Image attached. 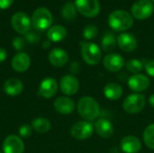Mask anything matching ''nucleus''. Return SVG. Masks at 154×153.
I'll return each instance as SVG.
<instances>
[{
  "mask_svg": "<svg viewBox=\"0 0 154 153\" xmlns=\"http://www.w3.org/2000/svg\"><path fill=\"white\" fill-rule=\"evenodd\" d=\"M151 1H152V3H154V0H151Z\"/></svg>",
  "mask_w": 154,
  "mask_h": 153,
  "instance_id": "38",
  "label": "nucleus"
},
{
  "mask_svg": "<svg viewBox=\"0 0 154 153\" xmlns=\"http://www.w3.org/2000/svg\"><path fill=\"white\" fill-rule=\"evenodd\" d=\"M32 25L38 31H44L50 29L53 18L51 11L46 7L37 8L32 15Z\"/></svg>",
  "mask_w": 154,
  "mask_h": 153,
  "instance_id": "4",
  "label": "nucleus"
},
{
  "mask_svg": "<svg viewBox=\"0 0 154 153\" xmlns=\"http://www.w3.org/2000/svg\"><path fill=\"white\" fill-rule=\"evenodd\" d=\"M24 40L29 43H37L40 41V34L37 32H28L24 35Z\"/></svg>",
  "mask_w": 154,
  "mask_h": 153,
  "instance_id": "30",
  "label": "nucleus"
},
{
  "mask_svg": "<svg viewBox=\"0 0 154 153\" xmlns=\"http://www.w3.org/2000/svg\"><path fill=\"white\" fill-rule=\"evenodd\" d=\"M143 140L148 148L154 150V124L148 125L143 133Z\"/></svg>",
  "mask_w": 154,
  "mask_h": 153,
  "instance_id": "28",
  "label": "nucleus"
},
{
  "mask_svg": "<svg viewBox=\"0 0 154 153\" xmlns=\"http://www.w3.org/2000/svg\"><path fill=\"white\" fill-rule=\"evenodd\" d=\"M80 48L82 59L87 64L94 66L100 62L102 59V51L96 43L82 41L80 42Z\"/></svg>",
  "mask_w": 154,
  "mask_h": 153,
  "instance_id": "3",
  "label": "nucleus"
},
{
  "mask_svg": "<svg viewBox=\"0 0 154 153\" xmlns=\"http://www.w3.org/2000/svg\"><path fill=\"white\" fill-rule=\"evenodd\" d=\"M24 143L20 136L11 134L8 135L3 142L4 153H23Z\"/></svg>",
  "mask_w": 154,
  "mask_h": 153,
  "instance_id": "10",
  "label": "nucleus"
},
{
  "mask_svg": "<svg viewBox=\"0 0 154 153\" xmlns=\"http://www.w3.org/2000/svg\"><path fill=\"white\" fill-rule=\"evenodd\" d=\"M146 99L145 96L142 94L134 93L129 95L123 103L124 110L128 114H138L145 106Z\"/></svg>",
  "mask_w": 154,
  "mask_h": 153,
  "instance_id": "5",
  "label": "nucleus"
},
{
  "mask_svg": "<svg viewBox=\"0 0 154 153\" xmlns=\"http://www.w3.org/2000/svg\"><path fill=\"white\" fill-rule=\"evenodd\" d=\"M116 44H117V40L112 32H107L103 35L101 40V47L104 51L106 52L112 51L113 50H115Z\"/></svg>",
  "mask_w": 154,
  "mask_h": 153,
  "instance_id": "25",
  "label": "nucleus"
},
{
  "mask_svg": "<svg viewBox=\"0 0 154 153\" xmlns=\"http://www.w3.org/2000/svg\"><path fill=\"white\" fill-rule=\"evenodd\" d=\"M32 125H29V124H23L22 125L20 128H19V135L20 137L22 138H28L31 136L32 134Z\"/></svg>",
  "mask_w": 154,
  "mask_h": 153,
  "instance_id": "31",
  "label": "nucleus"
},
{
  "mask_svg": "<svg viewBox=\"0 0 154 153\" xmlns=\"http://www.w3.org/2000/svg\"><path fill=\"white\" fill-rule=\"evenodd\" d=\"M144 69L147 72V74L151 77H154V60L148 61L145 66Z\"/></svg>",
  "mask_w": 154,
  "mask_h": 153,
  "instance_id": "33",
  "label": "nucleus"
},
{
  "mask_svg": "<svg viewBox=\"0 0 154 153\" xmlns=\"http://www.w3.org/2000/svg\"><path fill=\"white\" fill-rule=\"evenodd\" d=\"M77 109L79 115L88 122L96 120L100 115V106L96 99L90 96H84L78 102Z\"/></svg>",
  "mask_w": 154,
  "mask_h": 153,
  "instance_id": "1",
  "label": "nucleus"
},
{
  "mask_svg": "<svg viewBox=\"0 0 154 153\" xmlns=\"http://www.w3.org/2000/svg\"><path fill=\"white\" fill-rule=\"evenodd\" d=\"M153 3L151 0H138L131 7L133 17L137 20H146L153 13Z\"/></svg>",
  "mask_w": 154,
  "mask_h": 153,
  "instance_id": "6",
  "label": "nucleus"
},
{
  "mask_svg": "<svg viewBox=\"0 0 154 153\" xmlns=\"http://www.w3.org/2000/svg\"><path fill=\"white\" fill-rule=\"evenodd\" d=\"M151 82L147 76L143 74H134L128 79V86L131 90L134 92H142L146 90Z\"/></svg>",
  "mask_w": 154,
  "mask_h": 153,
  "instance_id": "15",
  "label": "nucleus"
},
{
  "mask_svg": "<svg viewBox=\"0 0 154 153\" xmlns=\"http://www.w3.org/2000/svg\"><path fill=\"white\" fill-rule=\"evenodd\" d=\"M7 57V52L5 49L3 48H0V63L3 62Z\"/></svg>",
  "mask_w": 154,
  "mask_h": 153,
  "instance_id": "35",
  "label": "nucleus"
},
{
  "mask_svg": "<svg viewBox=\"0 0 154 153\" xmlns=\"http://www.w3.org/2000/svg\"><path fill=\"white\" fill-rule=\"evenodd\" d=\"M60 87L61 92L67 96L75 95L79 88V82L75 76L65 75L61 78L60 82Z\"/></svg>",
  "mask_w": 154,
  "mask_h": 153,
  "instance_id": "12",
  "label": "nucleus"
},
{
  "mask_svg": "<svg viewBox=\"0 0 154 153\" xmlns=\"http://www.w3.org/2000/svg\"><path fill=\"white\" fill-rule=\"evenodd\" d=\"M75 5L82 15L86 17H96L100 12V3L98 0H75Z\"/></svg>",
  "mask_w": 154,
  "mask_h": 153,
  "instance_id": "8",
  "label": "nucleus"
},
{
  "mask_svg": "<svg viewBox=\"0 0 154 153\" xmlns=\"http://www.w3.org/2000/svg\"><path fill=\"white\" fill-rule=\"evenodd\" d=\"M149 103H150V105L154 107V94H152L150 97H149Z\"/></svg>",
  "mask_w": 154,
  "mask_h": 153,
  "instance_id": "36",
  "label": "nucleus"
},
{
  "mask_svg": "<svg viewBox=\"0 0 154 153\" xmlns=\"http://www.w3.org/2000/svg\"><path fill=\"white\" fill-rule=\"evenodd\" d=\"M51 45V42H50V41H44L43 42V44H42V46H43V48H48L49 46Z\"/></svg>",
  "mask_w": 154,
  "mask_h": 153,
  "instance_id": "37",
  "label": "nucleus"
},
{
  "mask_svg": "<svg viewBox=\"0 0 154 153\" xmlns=\"http://www.w3.org/2000/svg\"><path fill=\"white\" fill-rule=\"evenodd\" d=\"M11 24L16 32L25 35L28 32H30L32 20L27 14L23 12H17L12 15Z\"/></svg>",
  "mask_w": 154,
  "mask_h": 153,
  "instance_id": "7",
  "label": "nucleus"
},
{
  "mask_svg": "<svg viewBox=\"0 0 154 153\" xmlns=\"http://www.w3.org/2000/svg\"><path fill=\"white\" fill-rule=\"evenodd\" d=\"M67 36V30L62 25H54L50 27L47 32V37L50 41L58 42L65 39Z\"/></svg>",
  "mask_w": 154,
  "mask_h": 153,
  "instance_id": "23",
  "label": "nucleus"
},
{
  "mask_svg": "<svg viewBox=\"0 0 154 153\" xmlns=\"http://www.w3.org/2000/svg\"><path fill=\"white\" fill-rule=\"evenodd\" d=\"M32 127L34 131H36L39 133H46L51 130V122L47 118L38 117L32 120Z\"/></svg>",
  "mask_w": 154,
  "mask_h": 153,
  "instance_id": "24",
  "label": "nucleus"
},
{
  "mask_svg": "<svg viewBox=\"0 0 154 153\" xmlns=\"http://www.w3.org/2000/svg\"><path fill=\"white\" fill-rule=\"evenodd\" d=\"M54 108L61 115H69L75 110V103L68 96H60L54 101Z\"/></svg>",
  "mask_w": 154,
  "mask_h": 153,
  "instance_id": "20",
  "label": "nucleus"
},
{
  "mask_svg": "<svg viewBox=\"0 0 154 153\" xmlns=\"http://www.w3.org/2000/svg\"><path fill=\"white\" fill-rule=\"evenodd\" d=\"M11 66L16 72H25L31 66L30 56L25 52L16 53L11 60Z\"/></svg>",
  "mask_w": 154,
  "mask_h": 153,
  "instance_id": "16",
  "label": "nucleus"
},
{
  "mask_svg": "<svg viewBox=\"0 0 154 153\" xmlns=\"http://www.w3.org/2000/svg\"><path fill=\"white\" fill-rule=\"evenodd\" d=\"M0 153H3V152H1V151H0Z\"/></svg>",
  "mask_w": 154,
  "mask_h": 153,
  "instance_id": "39",
  "label": "nucleus"
},
{
  "mask_svg": "<svg viewBox=\"0 0 154 153\" xmlns=\"http://www.w3.org/2000/svg\"><path fill=\"white\" fill-rule=\"evenodd\" d=\"M121 149L125 153H138L142 149V143L137 137L128 135L122 139Z\"/></svg>",
  "mask_w": 154,
  "mask_h": 153,
  "instance_id": "19",
  "label": "nucleus"
},
{
  "mask_svg": "<svg viewBox=\"0 0 154 153\" xmlns=\"http://www.w3.org/2000/svg\"><path fill=\"white\" fill-rule=\"evenodd\" d=\"M58 83L53 78H46L42 80L38 88V96L44 98H51L54 96L58 91Z\"/></svg>",
  "mask_w": 154,
  "mask_h": 153,
  "instance_id": "11",
  "label": "nucleus"
},
{
  "mask_svg": "<svg viewBox=\"0 0 154 153\" xmlns=\"http://www.w3.org/2000/svg\"><path fill=\"white\" fill-rule=\"evenodd\" d=\"M98 30L95 24H88L83 30V37L86 40H92L97 35Z\"/></svg>",
  "mask_w": 154,
  "mask_h": 153,
  "instance_id": "29",
  "label": "nucleus"
},
{
  "mask_svg": "<svg viewBox=\"0 0 154 153\" xmlns=\"http://www.w3.org/2000/svg\"><path fill=\"white\" fill-rule=\"evenodd\" d=\"M23 90V82L15 78H11L7 79L4 84V91L6 95L10 96H19Z\"/></svg>",
  "mask_w": 154,
  "mask_h": 153,
  "instance_id": "21",
  "label": "nucleus"
},
{
  "mask_svg": "<svg viewBox=\"0 0 154 153\" xmlns=\"http://www.w3.org/2000/svg\"><path fill=\"white\" fill-rule=\"evenodd\" d=\"M14 0H0V9H7L9 8Z\"/></svg>",
  "mask_w": 154,
  "mask_h": 153,
  "instance_id": "34",
  "label": "nucleus"
},
{
  "mask_svg": "<svg viewBox=\"0 0 154 153\" xmlns=\"http://www.w3.org/2000/svg\"><path fill=\"white\" fill-rule=\"evenodd\" d=\"M77 11L75 4L68 2L61 8V15L66 21H73L77 16Z\"/></svg>",
  "mask_w": 154,
  "mask_h": 153,
  "instance_id": "26",
  "label": "nucleus"
},
{
  "mask_svg": "<svg viewBox=\"0 0 154 153\" xmlns=\"http://www.w3.org/2000/svg\"><path fill=\"white\" fill-rule=\"evenodd\" d=\"M123 87L117 83H109L104 87V95L109 99L116 101L119 99L123 95Z\"/></svg>",
  "mask_w": 154,
  "mask_h": 153,
  "instance_id": "22",
  "label": "nucleus"
},
{
  "mask_svg": "<svg viewBox=\"0 0 154 153\" xmlns=\"http://www.w3.org/2000/svg\"><path fill=\"white\" fill-rule=\"evenodd\" d=\"M108 24L116 32H124L133 26L134 17L125 10H115L108 16Z\"/></svg>",
  "mask_w": 154,
  "mask_h": 153,
  "instance_id": "2",
  "label": "nucleus"
},
{
  "mask_svg": "<svg viewBox=\"0 0 154 153\" xmlns=\"http://www.w3.org/2000/svg\"><path fill=\"white\" fill-rule=\"evenodd\" d=\"M116 40L119 48L126 52L134 51V50H136L138 46V41L136 37L130 32L120 33Z\"/></svg>",
  "mask_w": 154,
  "mask_h": 153,
  "instance_id": "13",
  "label": "nucleus"
},
{
  "mask_svg": "<svg viewBox=\"0 0 154 153\" xmlns=\"http://www.w3.org/2000/svg\"><path fill=\"white\" fill-rule=\"evenodd\" d=\"M94 125L88 121H80L73 124L70 133L76 140H87L90 138L94 133Z\"/></svg>",
  "mask_w": 154,
  "mask_h": 153,
  "instance_id": "9",
  "label": "nucleus"
},
{
  "mask_svg": "<svg viewBox=\"0 0 154 153\" xmlns=\"http://www.w3.org/2000/svg\"><path fill=\"white\" fill-rule=\"evenodd\" d=\"M48 59L51 65L57 68H61L68 63L69 55L65 50L60 48H55L51 50Z\"/></svg>",
  "mask_w": 154,
  "mask_h": 153,
  "instance_id": "17",
  "label": "nucleus"
},
{
  "mask_svg": "<svg viewBox=\"0 0 154 153\" xmlns=\"http://www.w3.org/2000/svg\"><path fill=\"white\" fill-rule=\"evenodd\" d=\"M103 64L108 71L117 72L125 66V59L118 53H110L104 58Z\"/></svg>",
  "mask_w": 154,
  "mask_h": 153,
  "instance_id": "14",
  "label": "nucleus"
},
{
  "mask_svg": "<svg viewBox=\"0 0 154 153\" xmlns=\"http://www.w3.org/2000/svg\"><path fill=\"white\" fill-rule=\"evenodd\" d=\"M12 44H13V47L16 50L21 51L22 50H23V48L25 46V40L22 37H14L13 39Z\"/></svg>",
  "mask_w": 154,
  "mask_h": 153,
  "instance_id": "32",
  "label": "nucleus"
},
{
  "mask_svg": "<svg viewBox=\"0 0 154 153\" xmlns=\"http://www.w3.org/2000/svg\"><path fill=\"white\" fill-rule=\"evenodd\" d=\"M145 64H143V61L137 60V59H132L129 60L126 64H125V68L126 69L134 74H139V72H141L143 68H144Z\"/></svg>",
  "mask_w": 154,
  "mask_h": 153,
  "instance_id": "27",
  "label": "nucleus"
},
{
  "mask_svg": "<svg viewBox=\"0 0 154 153\" xmlns=\"http://www.w3.org/2000/svg\"><path fill=\"white\" fill-rule=\"evenodd\" d=\"M94 129L101 138L108 139L114 134V126L112 123L106 118L98 119L95 123Z\"/></svg>",
  "mask_w": 154,
  "mask_h": 153,
  "instance_id": "18",
  "label": "nucleus"
}]
</instances>
